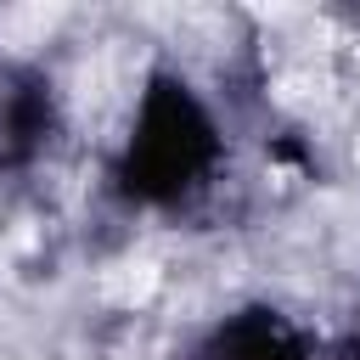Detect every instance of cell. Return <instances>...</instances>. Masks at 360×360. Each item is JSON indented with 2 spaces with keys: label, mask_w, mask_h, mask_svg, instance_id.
<instances>
[{
  "label": "cell",
  "mask_w": 360,
  "mask_h": 360,
  "mask_svg": "<svg viewBox=\"0 0 360 360\" xmlns=\"http://www.w3.org/2000/svg\"><path fill=\"white\" fill-rule=\"evenodd\" d=\"M152 287H158V264H146V259L118 264V270L107 276V298H112V304H146Z\"/></svg>",
  "instance_id": "6da1fadb"
},
{
  "label": "cell",
  "mask_w": 360,
  "mask_h": 360,
  "mask_svg": "<svg viewBox=\"0 0 360 360\" xmlns=\"http://www.w3.org/2000/svg\"><path fill=\"white\" fill-rule=\"evenodd\" d=\"M62 11L56 6H22V11H0V39L11 45H34V34H45Z\"/></svg>",
  "instance_id": "7a4b0ae2"
}]
</instances>
